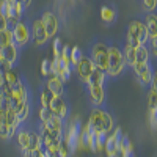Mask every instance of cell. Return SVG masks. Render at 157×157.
<instances>
[{"label":"cell","instance_id":"obj_1","mask_svg":"<svg viewBox=\"0 0 157 157\" xmlns=\"http://www.w3.org/2000/svg\"><path fill=\"white\" fill-rule=\"evenodd\" d=\"M113 124H115V120L113 116L105 112L101 107H96L91 110L90 113V120H88V126L93 132H98V130H104V132H112L113 130Z\"/></svg>","mask_w":157,"mask_h":157},{"label":"cell","instance_id":"obj_2","mask_svg":"<svg viewBox=\"0 0 157 157\" xmlns=\"http://www.w3.org/2000/svg\"><path fill=\"white\" fill-rule=\"evenodd\" d=\"M124 68H126V63H124L123 49L118 44H110L109 46V69H107V75L120 77L124 72Z\"/></svg>","mask_w":157,"mask_h":157},{"label":"cell","instance_id":"obj_3","mask_svg":"<svg viewBox=\"0 0 157 157\" xmlns=\"http://www.w3.org/2000/svg\"><path fill=\"white\" fill-rule=\"evenodd\" d=\"M148 32L145 27V22L134 19L132 22L129 24V29H127V36H126V43L129 46H141V44H146L148 43Z\"/></svg>","mask_w":157,"mask_h":157},{"label":"cell","instance_id":"obj_4","mask_svg":"<svg viewBox=\"0 0 157 157\" xmlns=\"http://www.w3.org/2000/svg\"><path fill=\"white\" fill-rule=\"evenodd\" d=\"M91 61L96 68L105 71L109 69V46L104 43H94L91 46Z\"/></svg>","mask_w":157,"mask_h":157},{"label":"cell","instance_id":"obj_5","mask_svg":"<svg viewBox=\"0 0 157 157\" xmlns=\"http://www.w3.org/2000/svg\"><path fill=\"white\" fill-rule=\"evenodd\" d=\"M11 32H13V43L17 47H25L30 43L32 33H30V24L27 21L19 19Z\"/></svg>","mask_w":157,"mask_h":157},{"label":"cell","instance_id":"obj_6","mask_svg":"<svg viewBox=\"0 0 157 157\" xmlns=\"http://www.w3.org/2000/svg\"><path fill=\"white\" fill-rule=\"evenodd\" d=\"M80 130H82V124L78 120H74L68 129H66V134L63 135V140L66 141V145L69 146L71 152H75L78 148V137H80Z\"/></svg>","mask_w":157,"mask_h":157},{"label":"cell","instance_id":"obj_7","mask_svg":"<svg viewBox=\"0 0 157 157\" xmlns=\"http://www.w3.org/2000/svg\"><path fill=\"white\" fill-rule=\"evenodd\" d=\"M138 82L143 85V86H148L152 83V78H154V71L152 68L149 66V63H135L132 66Z\"/></svg>","mask_w":157,"mask_h":157},{"label":"cell","instance_id":"obj_8","mask_svg":"<svg viewBox=\"0 0 157 157\" xmlns=\"http://www.w3.org/2000/svg\"><path fill=\"white\" fill-rule=\"evenodd\" d=\"M30 33H32V38H30V39H33V43H35L36 46H44V44L47 43V39H49V36H47V33H46V29H44V25H43L41 17L35 19V21L32 22V25H30Z\"/></svg>","mask_w":157,"mask_h":157},{"label":"cell","instance_id":"obj_9","mask_svg":"<svg viewBox=\"0 0 157 157\" xmlns=\"http://www.w3.org/2000/svg\"><path fill=\"white\" fill-rule=\"evenodd\" d=\"M41 21H43V25H44V29H46L47 36L49 38L55 36L57 32H58V29H60V21H58L55 13H52L50 10L44 11L43 16H41Z\"/></svg>","mask_w":157,"mask_h":157},{"label":"cell","instance_id":"obj_10","mask_svg":"<svg viewBox=\"0 0 157 157\" xmlns=\"http://www.w3.org/2000/svg\"><path fill=\"white\" fill-rule=\"evenodd\" d=\"M49 109L55 116H60L61 120H64V118L68 116V113H69V105H68L66 99H64L61 94H55L54 96V99H52L50 104H49Z\"/></svg>","mask_w":157,"mask_h":157},{"label":"cell","instance_id":"obj_11","mask_svg":"<svg viewBox=\"0 0 157 157\" xmlns=\"http://www.w3.org/2000/svg\"><path fill=\"white\" fill-rule=\"evenodd\" d=\"M93 69H94L93 61H91L90 57H85V55H82L80 61L75 64L77 75H78V78H80V82H83V83H86L88 77H90V74H91V71H93Z\"/></svg>","mask_w":157,"mask_h":157},{"label":"cell","instance_id":"obj_12","mask_svg":"<svg viewBox=\"0 0 157 157\" xmlns=\"http://www.w3.org/2000/svg\"><path fill=\"white\" fill-rule=\"evenodd\" d=\"M86 94L94 105H104L105 102V90L104 85H86Z\"/></svg>","mask_w":157,"mask_h":157},{"label":"cell","instance_id":"obj_13","mask_svg":"<svg viewBox=\"0 0 157 157\" xmlns=\"http://www.w3.org/2000/svg\"><path fill=\"white\" fill-rule=\"evenodd\" d=\"M0 55H2V60L8 64H16L17 63V58H19V47L14 44V43H11L5 47L0 49Z\"/></svg>","mask_w":157,"mask_h":157},{"label":"cell","instance_id":"obj_14","mask_svg":"<svg viewBox=\"0 0 157 157\" xmlns=\"http://www.w3.org/2000/svg\"><path fill=\"white\" fill-rule=\"evenodd\" d=\"M145 27L148 32V38L151 39L152 44H157V25H155V13L151 11L145 17Z\"/></svg>","mask_w":157,"mask_h":157},{"label":"cell","instance_id":"obj_15","mask_svg":"<svg viewBox=\"0 0 157 157\" xmlns=\"http://www.w3.org/2000/svg\"><path fill=\"white\" fill-rule=\"evenodd\" d=\"M116 17H118V11H116V6L115 5L105 3L104 6H101V19H102L104 24H107V25L115 24Z\"/></svg>","mask_w":157,"mask_h":157},{"label":"cell","instance_id":"obj_16","mask_svg":"<svg viewBox=\"0 0 157 157\" xmlns=\"http://www.w3.org/2000/svg\"><path fill=\"white\" fill-rule=\"evenodd\" d=\"M46 86H47L54 94H61V93H63L64 82L61 80L58 75H55L54 72H50V74L47 75V83H46Z\"/></svg>","mask_w":157,"mask_h":157},{"label":"cell","instance_id":"obj_17","mask_svg":"<svg viewBox=\"0 0 157 157\" xmlns=\"http://www.w3.org/2000/svg\"><path fill=\"white\" fill-rule=\"evenodd\" d=\"M105 78H107L105 71H102V69H99V68L94 66V69L91 71L88 80H86V85H104Z\"/></svg>","mask_w":157,"mask_h":157},{"label":"cell","instance_id":"obj_18","mask_svg":"<svg viewBox=\"0 0 157 157\" xmlns=\"http://www.w3.org/2000/svg\"><path fill=\"white\" fill-rule=\"evenodd\" d=\"M13 109H14V113H16L17 120L21 123H24L29 118V115H30V104H29V101H22V102L16 104Z\"/></svg>","mask_w":157,"mask_h":157},{"label":"cell","instance_id":"obj_19","mask_svg":"<svg viewBox=\"0 0 157 157\" xmlns=\"http://www.w3.org/2000/svg\"><path fill=\"white\" fill-rule=\"evenodd\" d=\"M43 126L49 130H61L63 132V127H64V120H61L60 116L52 115L46 123H43Z\"/></svg>","mask_w":157,"mask_h":157},{"label":"cell","instance_id":"obj_20","mask_svg":"<svg viewBox=\"0 0 157 157\" xmlns=\"http://www.w3.org/2000/svg\"><path fill=\"white\" fill-rule=\"evenodd\" d=\"M16 140H17V145L21 149H29V129L25 127H19L16 130Z\"/></svg>","mask_w":157,"mask_h":157},{"label":"cell","instance_id":"obj_21","mask_svg":"<svg viewBox=\"0 0 157 157\" xmlns=\"http://www.w3.org/2000/svg\"><path fill=\"white\" fill-rule=\"evenodd\" d=\"M135 49L134 46H129L127 43L124 44V49H123V55H124V63L127 64V66L132 68L135 64Z\"/></svg>","mask_w":157,"mask_h":157},{"label":"cell","instance_id":"obj_22","mask_svg":"<svg viewBox=\"0 0 157 157\" xmlns=\"http://www.w3.org/2000/svg\"><path fill=\"white\" fill-rule=\"evenodd\" d=\"M149 61V50L146 44L137 46L135 49V63H148Z\"/></svg>","mask_w":157,"mask_h":157},{"label":"cell","instance_id":"obj_23","mask_svg":"<svg viewBox=\"0 0 157 157\" xmlns=\"http://www.w3.org/2000/svg\"><path fill=\"white\" fill-rule=\"evenodd\" d=\"M11 43H13V32H11V29L0 30V49L11 44Z\"/></svg>","mask_w":157,"mask_h":157},{"label":"cell","instance_id":"obj_24","mask_svg":"<svg viewBox=\"0 0 157 157\" xmlns=\"http://www.w3.org/2000/svg\"><path fill=\"white\" fill-rule=\"evenodd\" d=\"M82 49L78 47V46H74V47H71V50H69V57H71V64L75 68V64L80 61V58H82Z\"/></svg>","mask_w":157,"mask_h":157},{"label":"cell","instance_id":"obj_25","mask_svg":"<svg viewBox=\"0 0 157 157\" xmlns=\"http://www.w3.org/2000/svg\"><path fill=\"white\" fill-rule=\"evenodd\" d=\"M54 93L47 88V86H44V90L41 91V107H49V104H50V101L54 99Z\"/></svg>","mask_w":157,"mask_h":157},{"label":"cell","instance_id":"obj_26","mask_svg":"<svg viewBox=\"0 0 157 157\" xmlns=\"http://www.w3.org/2000/svg\"><path fill=\"white\" fill-rule=\"evenodd\" d=\"M3 75H5V80H6V83H10V85H14L17 80H19V75L13 71V68L11 69H6V71H3Z\"/></svg>","mask_w":157,"mask_h":157},{"label":"cell","instance_id":"obj_27","mask_svg":"<svg viewBox=\"0 0 157 157\" xmlns=\"http://www.w3.org/2000/svg\"><path fill=\"white\" fill-rule=\"evenodd\" d=\"M52 115H54V113L50 112V109H49V107H41V109H39V120H41V124H43V123H46Z\"/></svg>","mask_w":157,"mask_h":157},{"label":"cell","instance_id":"obj_28","mask_svg":"<svg viewBox=\"0 0 157 157\" xmlns=\"http://www.w3.org/2000/svg\"><path fill=\"white\" fill-rule=\"evenodd\" d=\"M63 47H64V44H61V39L57 38L55 41H54V58H58V57L61 55Z\"/></svg>","mask_w":157,"mask_h":157},{"label":"cell","instance_id":"obj_29","mask_svg":"<svg viewBox=\"0 0 157 157\" xmlns=\"http://www.w3.org/2000/svg\"><path fill=\"white\" fill-rule=\"evenodd\" d=\"M41 72H43V75H44V77H47V75L52 72V61H50L49 58L43 60V64H41Z\"/></svg>","mask_w":157,"mask_h":157},{"label":"cell","instance_id":"obj_30","mask_svg":"<svg viewBox=\"0 0 157 157\" xmlns=\"http://www.w3.org/2000/svg\"><path fill=\"white\" fill-rule=\"evenodd\" d=\"M143 6L148 13L151 11H155V6H157V0H143Z\"/></svg>","mask_w":157,"mask_h":157},{"label":"cell","instance_id":"obj_31","mask_svg":"<svg viewBox=\"0 0 157 157\" xmlns=\"http://www.w3.org/2000/svg\"><path fill=\"white\" fill-rule=\"evenodd\" d=\"M0 138L2 140H10L8 137V126L5 121H0Z\"/></svg>","mask_w":157,"mask_h":157},{"label":"cell","instance_id":"obj_32","mask_svg":"<svg viewBox=\"0 0 157 157\" xmlns=\"http://www.w3.org/2000/svg\"><path fill=\"white\" fill-rule=\"evenodd\" d=\"M30 157H46L44 154V148H36L30 151Z\"/></svg>","mask_w":157,"mask_h":157},{"label":"cell","instance_id":"obj_33","mask_svg":"<svg viewBox=\"0 0 157 157\" xmlns=\"http://www.w3.org/2000/svg\"><path fill=\"white\" fill-rule=\"evenodd\" d=\"M155 109H149V124H151V127L155 130Z\"/></svg>","mask_w":157,"mask_h":157},{"label":"cell","instance_id":"obj_34","mask_svg":"<svg viewBox=\"0 0 157 157\" xmlns=\"http://www.w3.org/2000/svg\"><path fill=\"white\" fill-rule=\"evenodd\" d=\"M5 29H8V19L0 13V30H5Z\"/></svg>","mask_w":157,"mask_h":157},{"label":"cell","instance_id":"obj_35","mask_svg":"<svg viewBox=\"0 0 157 157\" xmlns=\"http://www.w3.org/2000/svg\"><path fill=\"white\" fill-rule=\"evenodd\" d=\"M16 2H19V3H22V6L25 8V10H27L30 5H32V2H33V0H16Z\"/></svg>","mask_w":157,"mask_h":157},{"label":"cell","instance_id":"obj_36","mask_svg":"<svg viewBox=\"0 0 157 157\" xmlns=\"http://www.w3.org/2000/svg\"><path fill=\"white\" fill-rule=\"evenodd\" d=\"M0 66H2V55H0Z\"/></svg>","mask_w":157,"mask_h":157},{"label":"cell","instance_id":"obj_37","mask_svg":"<svg viewBox=\"0 0 157 157\" xmlns=\"http://www.w3.org/2000/svg\"><path fill=\"white\" fill-rule=\"evenodd\" d=\"M2 2H5V0H0V3H2Z\"/></svg>","mask_w":157,"mask_h":157}]
</instances>
